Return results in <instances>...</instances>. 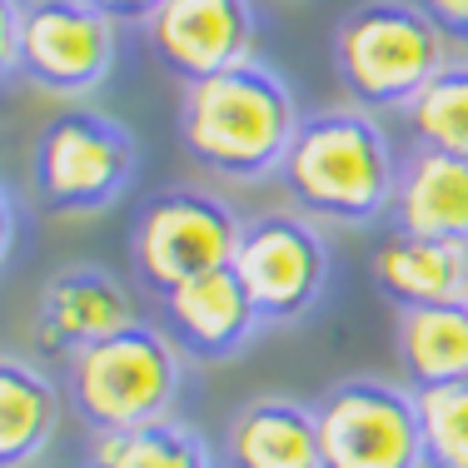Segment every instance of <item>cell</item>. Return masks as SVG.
<instances>
[{
  "label": "cell",
  "instance_id": "obj_1",
  "mask_svg": "<svg viewBox=\"0 0 468 468\" xmlns=\"http://www.w3.org/2000/svg\"><path fill=\"white\" fill-rule=\"evenodd\" d=\"M299 105L270 65L244 60L219 75L185 85L180 95V140L209 175L254 185L280 175L299 130Z\"/></svg>",
  "mask_w": 468,
  "mask_h": 468
},
{
  "label": "cell",
  "instance_id": "obj_2",
  "mask_svg": "<svg viewBox=\"0 0 468 468\" xmlns=\"http://www.w3.org/2000/svg\"><path fill=\"white\" fill-rule=\"evenodd\" d=\"M399 170L404 165L394 160L388 135L378 130V120H369V110L339 105L299 120L294 144L280 165V185L299 205V215L369 225L394 209Z\"/></svg>",
  "mask_w": 468,
  "mask_h": 468
},
{
  "label": "cell",
  "instance_id": "obj_3",
  "mask_svg": "<svg viewBox=\"0 0 468 468\" xmlns=\"http://www.w3.org/2000/svg\"><path fill=\"white\" fill-rule=\"evenodd\" d=\"M185 384V354L154 324H130L65 359V394L100 439L135 433L170 419Z\"/></svg>",
  "mask_w": 468,
  "mask_h": 468
},
{
  "label": "cell",
  "instance_id": "obj_4",
  "mask_svg": "<svg viewBox=\"0 0 468 468\" xmlns=\"http://www.w3.org/2000/svg\"><path fill=\"white\" fill-rule=\"evenodd\" d=\"M115 26L95 0H0V70L46 95L80 100L115 70Z\"/></svg>",
  "mask_w": 468,
  "mask_h": 468
},
{
  "label": "cell",
  "instance_id": "obj_5",
  "mask_svg": "<svg viewBox=\"0 0 468 468\" xmlns=\"http://www.w3.org/2000/svg\"><path fill=\"white\" fill-rule=\"evenodd\" d=\"M443 65V30L419 0H359L334 26V70L359 110H409Z\"/></svg>",
  "mask_w": 468,
  "mask_h": 468
},
{
  "label": "cell",
  "instance_id": "obj_6",
  "mask_svg": "<svg viewBox=\"0 0 468 468\" xmlns=\"http://www.w3.org/2000/svg\"><path fill=\"white\" fill-rule=\"evenodd\" d=\"M140 144L100 110H60L30 150V185L46 215H100L135 180Z\"/></svg>",
  "mask_w": 468,
  "mask_h": 468
},
{
  "label": "cell",
  "instance_id": "obj_7",
  "mask_svg": "<svg viewBox=\"0 0 468 468\" xmlns=\"http://www.w3.org/2000/svg\"><path fill=\"white\" fill-rule=\"evenodd\" d=\"M239 234V215L219 195L175 185L140 209L135 234H130V260L150 294H170L199 274L234 264Z\"/></svg>",
  "mask_w": 468,
  "mask_h": 468
},
{
  "label": "cell",
  "instance_id": "obj_8",
  "mask_svg": "<svg viewBox=\"0 0 468 468\" xmlns=\"http://www.w3.org/2000/svg\"><path fill=\"white\" fill-rule=\"evenodd\" d=\"M324 468H429L419 394L388 378H339L314 399Z\"/></svg>",
  "mask_w": 468,
  "mask_h": 468
},
{
  "label": "cell",
  "instance_id": "obj_9",
  "mask_svg": "<svg viewBox=\"0 0 468 468\" xmlns=\"http://www.w3.org/2000/svg\"><path fill=\"white\" fill-rule=\"evenodd\" d=\"M234 274L250 289L264 324H294L319 304L329 280V250L304 215H254L234 250Z\"/></svg>",
  "mask_w": 468,
  "mask_h": 468
},
{
  "label": "cell",
  "instance_id": "obj_10",
  "mask_svg": "<svg viewBox=\"0 0 468 468\" xmlns=\"http://www.w3.org/2000/svg\"><path fill=\"white\" fill-rule=\"evenodd\" d=\"M150 55L175 75L195 85L229 65H244L254 50V10L250 0H165L144 20Z\"/></svg>",
  "mask_w": 468,
  "mask_h": 468
},
{
  "label": "cell",
  "instance_id": "obj_11",
  "mask_svg": "<svg viewBox=\"0 0 468 468\" xmlns=\"http://www.w3.org/2000/svg\"><path fill=\"white\" fill-rule=\"evenodd\" d=\"M130 324H140L135 299L100 264H65L36 299V344L46 354H65V359Z\"/></svg>",
  "mask_w": 468,
  "mask_h": 468
},
{
  "label": "cell",
  "instance_id": "obj_12",
  "mask_svg": "<svg viewBox=\"0 0 468 468\" xmlns=\"http://www.w3.org/2000/svg\"><path fill=\"white\" fill-rule=\"evenodd\" d=\"M260 309H254L250 289L234 274V264L209 270L170 294H160V329L175 339V349L195 364H219L239 354L260 329Z\"/></svg>",
  "mask_w": 468,
  "mask_h": 468
},
{
  "label": "cell",
  "instance_id": "obj_13",
  "mask_svg": "<svg viewBox=\"0 0 468 468\" xmlns=\"http://www.w3.org/2000/svg\"><path fill=\"white\" fill-rule=\"evenodd\" d=\"M229 468H324L319 419L289 394H260L225 429Z\"/></svg>",
  "mask_w": 468,
  "mask_h": 468
},
{
  "label": "cell",
  "instance_id": "obj_14",
  "mask_svg": "<svg viewBox=\"0 0 468 468\" xmlns=\"http://www.w3.org/2000/svg\"><path fill=\"white\" fill-rule=\"evenodd\" d=\"M369 270L378 294L399 309L453 304V299H463V284H468V244L394 229L388 239H378Z\"/></svg>",
  "mask_w": 468,
  "mask_h": 468
},
{
  "label": "cell",
  "instance_id": "obj_15",
  "mask_svg": "<svg viewBox=\"0 0 468 468\" xmlns=\"http://www.w3.org/2000/svg\"><path fill=\"white\" fill-rule=\"evenodd\" d=\"M394 229L468 244V160L439 150L409 154L404 170H399Z\"/></svg>",
  "mask_w": 468,
  "mask_h": 468
},
{
  "label": "cell",
  "instance_id": "obj_16",
  "mask_svg": "<svg viewBox=\"0 0 468 468\" xmlns=\"http://www.w3.org/2000/svg\"><path fill=\"white\" fill-rule=\"evenodd\" d=\"M60 429V388L46 369L5 354L0 359V468H26Z\"/></svg>",
  "mask_w": 468,
  "mask_h": 468
},
{
  "label": "cell",
  "instance_id": "obj_17",
  "mask_svg": "<svg viewBox=\"0 0 468 468\" xmlns=\"http://www.w3.org/2000/svg\"><path fill=\"white\" fill-rule=\"evenodd\" d=\"M394 349L414 388H439L468 378V309L453 304H423L399 309L394 319Z\"/></svg>",
  "mask_w": 468,
  "mask_h": 468
},
{
  "label": "cell",
  "instance_id": "obj_18",
  "mask_svg": "<svg viewBox=\"0 0 468 468\" xmlns=\"http://www.w3.org/2000/svg\"><path fill=\"white\" fill-rule=\"evenodd\" d=\"M90 468H215V453L199 429L180 419H160L150 429L100 439Z\"/></svg>",
  "mask_w": 468,
  "mask_h": 468
},
{
  "label": "cell",
  "instance_id": "obj_19",
  "mask_svg": "<svg viewBox=\"0 0 468 468\" xmlns=\"http://www.w3.org/2000/svg\"><path fill=\"white\" fill-rule=\"evenodd\" d=\"M404 115H409V130H414L419 150H439V154L468 160V60L443 65Z\"/></svg>",
  "mask_w": 468,
  "mask_h": 468
},
{
  "label": "cell",
  "instance_id": "obj_20",
  "mask_svg": "<svg viewBox=\"0 0 468 468\" xmlns=\"http://www.w3.org/2000/svg\"><path fill=\"white\" fill-rule=\"evenodd\" d=\"M423 419L429 468H468V378L439 388H414Z\"/></svg>",
  "mask_w": 468,
  "mask_h": 468
},
{
  "label": "cell",
  "instance_id": "obj_21",
  "mask_svg": "<svg viewBox=\"0 0 468 468\" xmlns=\"http://www.w3.org/2000/svg\"><path fill=\"white\" fill-rule=\"evenodd\" d=\"M433 20H439L443 36H463L468 40V0H423Z\"/></svg>",
  "mask_w": 468,
  "mask_h": 468
},
{
  "label": "cell",
  "instance_id": "obj_22",
  "mask_svg": "<svg viewBox=\"0 0 468 468\" xmlns=\"http://www.w3.org/2000/svg\"><path fill=\"white\" fill-rule=\"evenodd\" d=\"M95 5L105 10L110 20H150L165 0H95Z\"/></svg>",
  "mask_w": 468,
  "mask_h": 468
},
{
  "label": "cell",
  "instance_id": "obj_23",
  "mask_svg": "<svg viewBox=\"0 0 468 468\" xmlns=\"http://www.w3.org/2000/svg\"><path fill=\"white\" fill-rule=\"evenodd\" d=\"M463 309H468V284H463Z\"/></svg>",
  "mask_w": 468,
  "mask_h": 468
}]
</instances>
